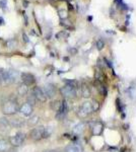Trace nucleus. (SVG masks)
<instances>
[{
    "instance_id": "8",
    "label": "nucleus",
    "mask_w": 136,
    "mask_h": 152,
    "mask_svg": "<svg viewBox=\"0 0 136 152\" xmlns=\"http://www.w3.org/2000/svg\"><path fill=\"white\" fill-rule=\"evenodd\" d=\"M44 92H45L47 99H52V97L55 96L56 94V87L54 84H51V83H49V84H46L45 86L43 88Z\"/></svg>"
},
{
    "instance_id": "16",
    "label": "nucleus",
    "mask_w": 136,
    "mask_h": 152,
    "mask_svg": "<svg viewBox=\"0 0 136 152\" xmlns=\"http://www.w3.org/2000/svg\"><path fill=\"white\" fill-rule=\"evenodd\" d=\"M83 129H85V124H83V123H78L77 125H75V126L73 127V132L76 135H78V134L82 133Z\"/></svg>"
},
{
    "instance_id": "12",
    "label": "nucleus",
    "mask_w": 136,
    "mask_h": 152,
    "mask_svg": "<svg viewBox=\"0 0 136 152\" xmlns=\"http://www.w3.org/2000/svg\"><path fill=\"white\" fill-rule=\"evenodd\" d=\"M65 152H83V149L79 144H71L65 148Z\"/></svg>"
},
{
    "instance_id": "6",
    "label": "nucleus",
    "mask_w": 136,
    "mask_h": 152,
    "mask_svg": "<svg viewBox=\"0 0 136 152\" xmlns=\"http://www.w3.org/2000/svg\"><path fill=\"white\" fill-rule=\"evenodd\" d=\"M60 92L64 97H68V99H73V97L76 96V94H77L76 92V87L70 86V85L67 84L65 86L61 87Z\"/></svg>"
},
{
    "instance_id": "2",
    "label": "nucleus",
    "mask_w": 136,
    "mask_h": 152,
    "mask_svg": "<svg viewBox=\"0 0 136 152\" xmlns=\"http://www.w3.org/2000/svg\"><path fill=\"white\" fill-rule=\"evenodd\" d=\"M17 77V72L13 70H5L0 69V78L5 83H13L15 82Z\"/></svg>"
},
{
    "instance_id": "24",
    "label": "nucleus",
    "mask_w": 136,
    "mask_h": 152,
    "mask_svg": "<svg viewBox=\"0 0 136 152\" xmlns=\"http://www.w3.org/2000/svg\"><path fill=\"white\" fill-rule=\"evenodd\" d=\"M5 5H6V0H2V1H0V6L4 8Z\"/></svg>"
},
{
    "instance_id": "19",
    "label": "nucleus",
    "mask_w": 136,
    "mask_h": 152,
    "mask_svg": "<svg viewBox=\"0 0 136 152\" xmlns=\"http://www.w3.org/2000/svg\"><path fill=\"white\" fill-rule=\"evenodd\" d=\"M0 126H1L3 129H7L9 127V122L7 121L6 119L2 118V119H0Z\"/></svg>"
},
{
    "instance_id": "4",
    "label": "nucleus",
    "mask_w": 136,
    "mask_h": 152,
    "mask_svg": "<svg viewBox=\"0 0 136 152\" xmlns=\"http://www.w3.org/2000/svg\"><path fill=\"white\" fill-rule=\"evenodd\" d=\"M31 138L35 141H39L45 138V127H37L31 131Z\"/></svg>"
},
{
    "instance_id": "5",
    "label": "nucleus",
    "mask_w": 136,
    "mask_h": 152,
    "mask_svg": "<svg viewBox=\"0 0 136 152\" xmlns=\"http://www.w3.org/2000/svg\"><path fill=\"white\" fill-rule=\"evenodd\" d=\"M68 113V104L65 99L62 100L60 102L58 110H57V114H56V119L57 120H62L65 118V116Z\"/></svg>"
},
{
    "instance_id": "23",
    "label": "nucleus",
    "mask_w": 136,
    "mask_h": 152,
    "mask_svg": "<svg viewBox=\"0 0 136 152\" xmlns=\"http://www.w3.org/2000/svg\"><path fill=\"white\" fill-rule=\"evenodd\" d=\"M23 40H24V42H26V43H28L29 42V38L26 34H23Z\"/></svg>"
},
{
    "instance_id": "18",
    "label": "nucleus",
    "mask_w": 136,
    "mask_h": 152,
    "mask_svg": "<svg viewBox=\"0 0 136 152\" xmlns=\"http://www.w3.org/2000/svg\"><path fill=\"white\" fill-rule=\"evenodd\" d=\"M38 123H39V117L38 116H34L33 118H31V119L28 120L29 126H35V125H37Z\"/></svg>"
},
{
    "instance_id": "28",
    "label": "nucleus",
    "mask_w": 136,
    "mask_h": 152,
    "mask_svg": "<svg viewBox=\"0 0 136 152\" xmlns=\"http://www.w3.org/2000/svg\"><path fill=\"white\" fill-rule=\"evenodd\" d=\"M2 82V80H1V78H0V83H1Z\"/></svg>"
},
{
    "instance_id": "11",
    "label": "nucleus",
    "mask_w": 136,
    "mask_h": 152,
    "mask_svg": "<svg viewBox=\"0 0 136 152\" xmlns=\"http://www.w3.org/2000/svg\"><path fill=\"white\" fill-rule=\"evenodd\" d=\"M11 150V144L5 139H0V152H9Z\"/></svg>"
},
{
    "instance_id": "1",
    "label": "nucleus",
    "mask_w": 136,
    "mask_h": 152,
    "mask_svg": "<svg viewBox=\"0 0 136 152\" xmlns=\"http://www.w3.org/2000/svg\"><path fill=\"white\" fill-rule=\"evenodd\" d=\"M1 110H2V113L4 115H14L18 112L19 110V107H18V104H17L16 100H13V99H7L5 102H3L2 104V107H1Z\"/></svg>"
},
{
    "instance_id": "21",
    "label": "nucleus",
    "mask_w": 136,
    "mask_h": 152,
    "mask_svg": "<svg viewBox=\"0 0 136 152\" xmlns=\"http://www.w3.org/2000/svg\"><path fill=\"white\" fill-rule=\"evenodd\" d=\"M59 15H60L61 18H65L66 16H67V12L65 10H60L59 11Z\"/></svg>"
},
{
    "instance_id": "20",
    "label": "nucleus",
    "mask_w": 136,
    "mask_h": 152,
    "mask_svg": "<svg viewBox=\"0 0 136 152\" xmlns=\"http://www.w3.org/2000/svg\"><path fill=\"white\" fill-rule=\"evenodd\" d=\"M28 102H29V104H32V105H33V104H35V102H36V99H35V97H34V95H33V94H32L31 96H29V99H28Z\"/></svg>"
},
{
    "instance_id": "10",
    "label": "nucleus",
    "mask_w": 136,
    "mask_h": 152,
    "mask_svg": "<svg viewBox=\"0 0 136 152\" xmlns=\"http://www.w3.org/2000/svg\"><path fill=\"white\" fill-rule=\"evenodd\" d=\"M21 80H23V83H24L26 85H33L35 82H36V79H35V76L31 73H21Z\"/></svg>"
},
{
    "instance_id": "15",
    "label": "nucleus",
    "mask_w": 136,
    "mask_h": 152,
    "mask_svg": "<svg viewBox=\"0 0 136 152\" xmlns=\"http://www.w3.org/2000/svg\"><path fill=\"white\" fill-rule=\"evenodd\" d=\"M9 125H10L11 127H13V128H19V127H21L24 125V122L21 121L19 118H17V119H12L10 122H9Z\"/></svg>"
},
{
    "instance_id": "17",
    "label": "nucleus",
    "mask_w": 136,
    "mask_h": 152,
    "mask_svg": "<svg viewBox=\"0 0 136 152\" xmlns=\"http://www.w3.org/2000/svg\"><path fill=\"white\" fill-rule=\"evenodd\" d=\"M81 94H82L83 97H85V99H88V97L90 96V88H88L87 86H85V85H83V86L81 87Z\"/></svg>"
},
{
    "instance_id": "9",
    "label": "nucleus",
    "mask_w": 136,
    "mask_h": 152,
    "mask_svg": "<svg viewBox=\"0 0 136 152\" xmlns=\"http://www.w3.org/2000/svg\"><path fill=\"white\" fill-rule=\"evenodd\" d=\"M18 112H21L24 117H29L33 114L34 107H33V105L29 104V102H26V104H24L21 107H19Z\"/></svg>"
},
{
    "instance_id": "22",
    "label": "nucleus",
    "mask_w": 136,
    "mask_h": 152,
    "mask_svg": "<svg viewBox=\"0 0 136 152\" xmlns=\"http://www.w3.org/2000/svg\"><path fill=\"white\" fill-rule=\"evenodd\" d=\"M116 104H117V107H118V110H119V112H120V113H122V112H123V110H122V105H121V102H120V99H119L116 100Z\"/></svg>"
},
{
    "instance_id": "27",
    "label": "nucleus",
    "mask_w": 136,
    "mask_h": 152,
    "mask_svg": "<svg viewBox=\"0 0 136 152\" xmlns=\"http://www.w3.org/2000/svg\"><path fill=\"white\" fill-rule=\"evenodd\" d=\"M4 23V19L2 18H0V24H3Z\"/></svg>"
},
{
    "instance_id": "7",
    "label": "nucleus",
    "mask_w": 136,
    "mask_h": 152,
    "mask_svg": "<svg viewBox=\"0 0 136 152\" xmlns=\"http://www.w3.org/2000/svg\"><path fill=\"white\" fill-rule=\"evenodd\" d=\"M34 97L36 99V100H38V102H45L47 100V96L45 94V92H44L43 88L39 87V86H35L33 88V94Z\"/></svg>"
},
{
    "instance_id": "25",
    "label": "nucleus",
    "mask_w": 136,
    "mask_h": 152,
    "mask_svg": "<svg viewBox=\"0 0 136 152\" xmlns=\"http://www.w3.org/2000/svg\"><path fill=\"white\" fill-rule=\"evenodd\" d=\"M103 46H104V43H103V42H99V43H98V48H99V49H102V48H103Z\"/></svg>"
},
{
    "instance_id": "13",
    "label": "nucleus",
    "mask_w": 136,
    "mask_h": 152,
    "mask_svg": "<svg viewBox=\"0 0 136 152\" xmlns=\"http://www.w3.org/2000/svg\"><path fill=\"white\" fill-rule=\"evenodd\" d=\"M28 91H29V87L24 83H21L18 86V88H17V94H18V95H21V96H24V95L28 94Z\"/></svg>"
},
{
    "instance_id": "3",
    "label": "nucleus",
    "mask_w": 136,
    "mask_h": 152,
    "mask_svg": "<svg viewBox=\"0 0 136 152\" xmlns=\"http://www.w3.org/2000/svg\"><path fill=\"white\" fill-rule=\"evenodd\" d=\"M24 139H26V135L23 133H17L13 136L9 137V143L13 147H19L24 144Z\"/></svg>"
},
{
    "instance_id": "14",
    "label": "nucleus",
    "mask_w": 136,
    "mask_h": 152,
    "mask_svg": "<svg viewBox=\"0 0 136 152\" xmlns=\"http://www.w3.org/2000/svg\"><path fill=\"white\" fill-rule=\"evenodd\" d=\"M103 124L100 123V122H98V123H96L95 125L93 126V135H100L102 133L103 131Z\"/></svg>"
},
{
    "instance_id": "26",
    "label": "nucleus",
    "mask_w": 136,
    "mask_h": 152,
    "mask_svg": "<svg viewBox=\"0 0 136 152\" xmlns=\"http://www.w3.org/2000/svg\"><path fill=\"white\" fill-rule=\"evenodd\" d=\"M44 152H60V151L56 150V149H49V150H45Z\"/></svg>"
}]
</instances>
